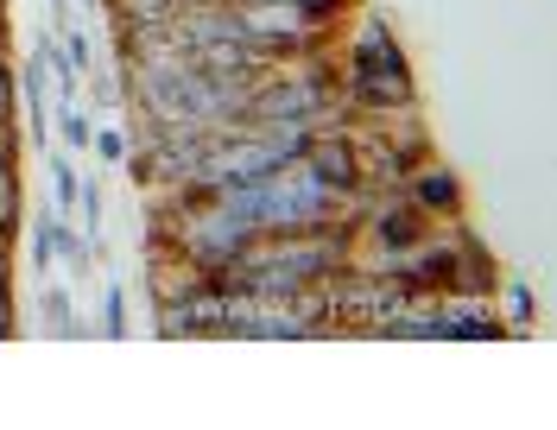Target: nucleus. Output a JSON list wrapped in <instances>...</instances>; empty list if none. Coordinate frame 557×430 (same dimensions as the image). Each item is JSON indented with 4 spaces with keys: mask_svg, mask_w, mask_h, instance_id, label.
Instances as JSON below:
<instances>
[{
    "mask_svg": "<svg viewBox=\"0 0 557 430\" xmlns=\"http://www.w3.org/2000/svg\"><path fill=\"white\" fill-rule=\"evenodd\" d=\"M348 140H355L361 190H399L418 159H431V134H424V114L418 108L374 114V121H348Z\"/></svg>",
    "mask_w": 557,
    "mask_h": 430,
    "instance_id": "nucleus-1",
    "label": "nucleus"
},
{
    "mask_svg": "<svg viewBox=\"0 0 557 430\" xmlns=\"http://www.w3.org/2000/svg\"><path fill=\"white\" fill-rule=\"evenodd\" d=\"M298 165H305V172L323 184V190H336V197H361V165H355L348 121L311 127V140H305V152H298Z\"/></svg>",
    "mask_w": 557,
    "mask_h": 430,
    "instance_id": "nucleus-2",
    "label": "nucleus"
},
{
    "mask_svg": "<svg viewBox=\"0 0 557 430\" xmlns=\"http://www.w3.org/2000/svg\"><path fill=\"white\" fill-rule=\"evenodd\" d=\"M500 291V260L487 241H475L462 222H450V273H444V298H494Z\"/></svg>",
    "mask_w": 557,
    "mask_h": 430,
    "instance_id": "nucleus-3",
    "label": "nucleus"
},
{
    "mask_svg": "<svg viewBox=\"0 0 557 430\" xmlns=\"http://www.w3.org/2000/svg\"><path fill=\"white\" fill-rule=\"evenodd\" d=\"M399 197H406L418 215H431L437 228H444V222H462V178H456L437 152H431V159H418L412 172H406Z\"/></svg>",
    "mask_w": 557,
    "mask_h": 430,
    "instance_id": "nucleus-4",
    "label": "nucleus"
},
{
    "mask_svg": "<svg viewBox=\"0 0 557 430\" xmlns=\"http://www.w3.org/2000/svg\"><path fill=\"white\" fill-rule=\"evenodd\" d=\"M343 64H368V71H412V64H406V51H399V38H393V20H381V13H368V20L343 38Z\"/></svg>",
    "mask_w": 557,
    "mask_h": 430,
    "instance_id": "nucleus-5",
    "label": "nucleus"
},
{
    "mask_svg": "<svg viewBox=\"0 0 557 430\" xmlns=\"http://www.w3.org/2000/svg\"><path fill=\"white\" fill-rule=\"evenodd\" d=\"M507 322L494 298H444V342H500Z\"/></svg>",
    "mask_w": 557,
    "mask_h": 430,
    "instance_id": "nucleus-6",
    "label": "nucleus"
},
{
    "mask_svg": "<svg viewBox=\"0 0 557 430\" xmlns=\"http://www.w3.org/2000/svg\"><path fill=\"white\" fill-rule=\"evenodd\" d=\"M33 329H45V336H58V342H83L89 336V317L76 311V298H70V286H58L51 273L38 279V317Z\"/></svg>",
    "mask_w": 557,
    "mask_h": 430,
    "instance_id": "nucleus-7",
    "label": "nucleus"
},
{
    "mask_svg": "<svg viewBox=\"0 0 557 430\" xmlns=\"http://www.w3.org/2000/svg\"><path fill=\"white\" fill-rule=\"evenodd\" d=\"M51 146H64L70 159H83L96 146V114L83 102H58L51 108Z\"/></svg>",
    "mask_w": 557,
    "mask_h": 430,
    "instance_id": "nucleus-8",
    "label": "nucleus"
},
{
    "mask_svg": "<svg viewBox=\"0 0 557 430\" xmlns=\"http://www.w3.org/2000/svg\"><path fill=\"white\" fill-rule=\"evenodd\" d=\"M58 266H64L76 286H89V273H96V235H83L76 215L58 222Z\"/></svg>",
    "mask_w": 557,
    "mask_h": 430,
    "instance_id": "nucleus-9",
    "label": "nucleus"
},
{
    "mask_svg": "<svg viewBox=\"0 0 557 430\" xmlns=\"http://www.w3.org/2000/svg\"><path fill=\"white\" fill-rule=\"evenodd\" d=\"M58 222H64L58 210H38V215H33V228H20V235H26V266H33L38 279L58 266Z\"/></svg>",
    "mask_w": 557,
    "mask_h": 430,
    "instance_id": "nucleus-10",
    "label": "nucleus"
},
{
    "mask_svg": "<svg viewBox=\"0 0 557 430\" xmlns=\"http://www.w3.org/2000/svg\"><path fill=\"white\" fill-rule=\"evenodd\" d=\"M45 178H51V210H58V215H76L83 172H76V159H70L64 146H58V152H45Z\"/></svg>",
    "mask_w": 557,
    "mask_h": 430,
    "instance_id": "nucleus-11",
    "label": "nucleus"
},
{
    "mask_svg": "<svg viewBox=\"0 0 557 430\" xmlns=\"http://www.w3.org/2000/svg\"><path fill=\"white\" fill-rule=\"evenodd\" d=\"M89 64H96V45H89V33L70 20V26H58V71L70 76V83H83L89 76Z\"/></svg>",
    "mask_w": 557,
    "mask_h": 430,
    "instance_id": "nucleus-12",
    "label": "nucleus"
},
{
    "mask_svg": "<svg viewBox=\"0 0 557 430\" xmlns=\"http://www.w3.org/2000/svg\"><path fill=\"white\" fill-rule=\"evenodd\" d=\"M494 304H500V311H507V329H532V322H539V291L532 286H520V279H500V291H494Z\"/></svg>",
    "mask_w": 557,
    "mask_h": 430,
    "instance_id": "nucleus-13",
    "label": "nucleus"
},
{
    "mask_svg": "<svg viewBox=\"0 0 557 430\" xmlns=\"http://www.w3.org/2000/svg\"><path fill=\"white\" fill-rule=\"evenodd\" d=\"M127 329H134V317H127V286H102L96 336H108V342H127Z\"/></svg>",
    "mask_w": 557,
    "mask_h": 430,
    "instance_id": "nucleus-14",
    "label": "nucleus"
},
{
    "mask_svg": "<svg viewBox=\"0 0 557 430\" xmlns=\"http://www.w3.org/2000/svg\"><path fill=\"white\" fill-rule=\"evenodd\" d=\"M20 329V298H13V248H0V336Z\"/></svg>",
    "mask_w": 557,
    "mask_h": 430,
    "instance_id": "nucleus-15",
    "label": "nucleus"
},
{
    "mask_svg": "<svg viewBox=\"0 0 557 430\" xmlns=\"http://www.w3.org/2000/svg\"><path fill=\"white\" fill-rule=\"evenodd\" d=\"M102 165H127L134 159V140H127V127H96V146H89Z\"/></svg>",
    "mask_w": 557,
    "mask_h": 430,
    "instance_id": "nucleus-16",
    "label": "nucleus"
},
{
    "mask_svg": "<svg viewBox=\"0 0 557 430\" xmlns=\"http://www.w3.org/2000/svg\"><path fill=\"white\" fill-rule=\"evenodd\" d=\"M0 121H20V71H13V58H0Z\"/></svg>",
    "mask_w": 557,
    "mask_h": 430,
    "instance_id": "nucleus-17",
    "label": "nucleus"
}]
</instances>
